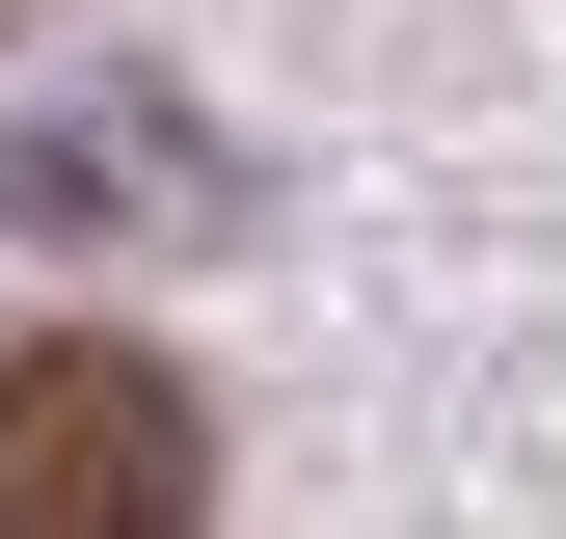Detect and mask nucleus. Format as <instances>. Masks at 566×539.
<instances>
[{"label":"nucleus","instance_id":"nucleus-1","mask_svg":"<svg viewBox=\"0 0 566 539\" xmlns=\"http://www.w3.org/2000/svg\"><path fill=\"white\" fill-rule=\"evenodd\" d=\"M217 512V404L135 324H0V539H189Z\"/></svg>","mask_w":566,"mask_h":539},{"label":"nucleus","instance_id":"nucleus-2","mask_svg":"<svg viewBox=\"0 0 566 539\" xmlns=\"http://www.w3.org/2000/svg\"><path fill=\"white\" fill-rule=\"evenodd\" d=\"M0 216H82V243H163V216H217V162H189L163 108H82V135H0Z\"/></svg>","mask_w":566,"mask_h":539},{"label":"nucleus","instance_id":"nucleus-3","mask_svg":"<svg viewBox=\"0 0 566 539\" xmlns=\"http://www.w3.org/2000/svg\"><path fill=\"white\" fill-rule=\"evenodd\" d=\"M0 28H28V0H0Z\"/></svg>","mask_w":566,"mask_h":539}]
</instances>
